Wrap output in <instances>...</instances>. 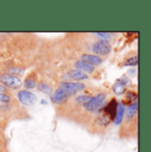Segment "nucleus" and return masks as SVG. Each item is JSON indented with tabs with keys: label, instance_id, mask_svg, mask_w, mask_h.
Masks as SVG:
<instances>
[{
	"label": "nucleus",
	"instance_id": "obj_9",
	"mask_svg": "<svg viewBox=\"0 0 151 152\" xmlns=\"http://www.w3.org/2000/svg\"><path fill=\"white\" fill-rule=\"evenodd\" d=\"M74 67L76 68V70L80 71V72H82V73H88V74H91L94 72V69L95 67L84 61H81V60H79L77 61L75 64H74Z\"/></svg>",
	"mask_w": 151,
	"mask_h": 152
},
{
	"label": "nucleus",
	"instance_id": "obj_7",
	"mask_svg": "<svg viewBox=\"0 0 151 152\" xmlns=\"http://www.w3.org/2000/svg\"><path fill=\"white\" fill-rule=\"evenodd\" d=\"M68 98H69V96H67V94L63 89H61L60 88H58L56 90V92L51 96V101L55 104L66 103Z\"/></svg>",
	"mask_w": 151,
	"mask_h": 152
},
{
	"label": "nucleus",
	"instance_id": "obj_12",
	"mask_svg": "<svg viewBox=\"0 0 151 152\" xmlns=\"http://www.w3.org/2000/svg\"><path fill=\"white\" fill-rule=\"evenodd\" d=\"M137 110H138V103L137 102H134L132 104H130L127 109H126V112H125V117H126V119L129 120V119H132L134 115L137 113Z\"/></svg>",
	"mask_w": 151,
	"mask_h": 152
},
{
	"label": "nucleus",
	"instance_id": "obj_18",
	"mask_svg": "<svg viewBox=\"0 0 151 152\" xmlns=\"http://www.w3.org/2000/svg\"><path fill=\"white\" fill-rule=\"evenodd\" d=\"M125 99H127L128 102H134L137 99V95L135 92L133 91H128L125 96Z\"/></svg>",
	"mask_w": 151,
	"mask_h": 152
},
{
	"label": "nucleus",
	"instance_id": "obj_22",
	"mask_svg": "<svg viewBox=\"0 0 151 152\" xmlns=\"http://www.w3.org/2000/svg\"><path fill=\"white\" fill-rule=\"evenodd\" d=\"M11 101V97L9 96H7L6 94H3L0 93V102L3 103H9Z\"/></svg>",
	"mask_w": 151,
	"mask_h": 152
},
{
	"label": "nucleus",
	"instance_id": "obj_13",
	"mask_svg": "<svg viewBox=\"0 0 151 152\" xmlns=\"http://www.w3.org/2000/svg\"><path fill=\"white\" fill-rule=\"evenodd\" d=\"M112 89H113V92L116 95H123L125 92V87L124 85H122L121 83L117 82V81L114 84Z\"/></svg>",
	"mask_w": 151,
	"mask_h": 152
},
{
	"label": "nucleus",
	"instance_id": "obj_24",
	"mask_svg": "<svg viewBox=\"0 0 151 152\" xmlns=\"http://www.w3.org/2000/svg\"><path fill=\"white\" fill-rule=\"evenodd\" d=\"M0 74H1V72H0Z\"/></svg>",
	"mask_w": 151,
	"mask_h": 152
},
{
	"label": "nucleus",
	"instance_id": "obj_1",
	"mask_svg": "<svg viewBox=\"0 0 151 152\" xmlns=\"http://www.w3.org/2000/svg\"><path fill=\"white\" fill-rule=\"evenodd\" d=\"M59 88L63 89L67 96L70 97L72 96H74L77 92H80L85 89V85L80 82H70V81H64L60 83Z\"/></svg>",
	"mask_w": 151,
	"mask_h": 152
},
{
	"label": "nucleus",
	"instance_id": "obj_2",
	"mask_svg": "<svg viewBox=\"0 0 151 152\" xmlns=\"http://www.w3.org/2000/svg\"><path fill=\"white\" fill-rule=\"evenodd\" d=\"M105 98L106 96L104 93H100L93 97H90V99L86 104H84V108L88 112H96L101 107Z\"/></svg>",
	"mask_w": 151,
	"mask_h": 152
},
{
	"label": "nucleus",
	"instance_id": "obj_8",
	"mask_svg": "<svg viewBox=\"0 0 151 152\" xmlns=\"http://www.w3.org/2000/svg\"><path fill=\"white\" fill-rule=\"evenodd\" d=\"M117 103L115 98H112V101L104 108L105 116L108 118H110V119H114L116 116V113H117Z\"/></svg>",
	"mask_w": 151,
	"mask_h": 152
},
{
	"label": "nucleus",
	"instance_id": "obj_20",
	"mask_svg": "<svg viewBox=\"0 0 151 152\" xmlns=\"http://www.w3.org/2000/svg\"><path fill=\"white\" fill-rule=\"evenodd\" d=\"M90 99L89 96H80L76 98V102L77 103H80V104H86L88 100Z\"/></svg>",
	"mask_w": 151,
	"mask_h": 152
},
{
	"label": "nucleus",
	"instance_id": "obj_11",
	"mask_svg": "<svg viewBox=\"0 0 151 152\" xmlns=\"http://www.w3.org/2000/svg\"><path fill=\"white\" fill-rule=\"evenodd\" d=\"M125 114V106L122 103L117 104V113H116V116L114 118V123L118 126L121 124L122 120H123V117Z\"/></svg>",
	"mask_w": 151,
	"mask_h": 152
},
{
	"label": "nucleus",
	"instance_id": "obj_10",
	"mask_svg": "<svg viewBox=\"0 0 151 152\" xmlns=\"http://www.w3.org/2000/svg\"><path fill=\"white\" fill-rule=\"evenodd\" d=\"M66 77H68L71 80H88V76L87 74L80 72L78 70H72L70 71L67 75Z\"/></svg>",
	"mask_w": 151,
	"mask_h": 152
},
{
	"label": "nucleus",
	"instance_id": "obj_23",
	"mask_svg": "<svg viewBox=\"0 0 151 152\" xmlns=\"http://www.w3.org/2000/svg\"><path fill=\"white\" fill-rule=\"evenodd\" d=\"M7 92V88L4 87V86H3V85H0V93H3V94H4V93H6Z\"/></svg>",
	"mask_w": 151,
	"mask_h": 152
},
{
	"label": "nucleus",
	"instance_id": "obj_5",
	"mask_svg": "<svg viewBox=\"0 0 151 152\" xmlns=\"http://www.w3.org/2000/svg\"><path fill=\"white\" fill-rule=\"evenodd\" d=\"M111 50H112V47H111L110 43L104 40L98 41L96 43L94 44V46L92 48L93 52L96 53V56L98 55V57L99 56H105V55L109 54L111 52Z\"/></svg>",
	"mask_w": 151,
	"mask_h": 152
},
{
	"label": "nucleus",
	"instance_id": "obj_6",
	"mask_svg": "<svg viewBox=\"0 0 151 152\" xmlns=\"http://www.w3.org/2000/svg\"><path fill=\"white\" fill-rule=\"evenodd\" d=\"M80 60L84 61L91 66H99L103 63L102 58L96 56V55H92V54H83L80 57Z\"/></svg>",
	"mask_w": 151,
	"mask_h": 152
},
{
	"label": "nucleus",
	"instance_id": "obj_14",
	"mask_svg": "<svg viewBox=\"0 0 151 152\" xmlns=\"http://www.w3.org/2000/svg\"><path fill=\"white\" fill-rule=\"evenodd\" d=\"M38 89L46 94L52 93V88H50V86H49L47 83H44V82H41L38 84Z\"/></svg>",
	"mask_w": 151,
	"mask_h": 152
},
{
	"label": "nucleus",
	"instance_id": "obj_3",
	"mask_svg": "<svg viewBox=\"0 0 151 152\" xmlns=\"http://www.w3.org/2000/svg\"><path fill=\"white\" fill-rule=\"evenodd\" d=\"M0 81L4 85V87H8L10 88H19L22 85V81L17 76L12 75L10 74H5L0 77Z\"/></svg>",
	"mask_w": 151,
	"mask_h": 152
},
{
	"label": "nucleus",
	"instance_id": "obj_19",
	"mask_svg": "<svg viewBox=\"0 0 151 152\" xmlns=\"http://www.w3.org/2000/svg\"><path fill=\"white\" fill-rule=\"evenodd\" d=\"M117 82L121 83V84H122V85H124L125 87H126L127 85L131 84V80H130V79H129V78H127L125 75H123L122 78L117 79Z\"/></svg>",
	"mask_w": 151,
	"mask_h": 152
},
{
	"label": "nucleus",
	"instance_id": "obj_4",
	"mask_svg": "<svg viewBox=\"0 0 151 152\" xmlns=\"http://www.w3.org/2000/svg\"><path fill=\"white\" fill-rule=\"evenodd\" d=\"M18 98L20 102L25 106H32L37 101L36 96L28 90H20L18 93Z\"/></svg>",
	"mask_w": 151,
	"mask_h": 152
},
{
	"label": "nucleus",
	"instance_id": "obj_21",
	"mask_svg": "<svg viewBox=\"0 0 151 152\" xmlns=\"http://www.w3.org/2000/svg\"><path fill=\"white\" fill-rule=\"evenodd\" d=\"M96 36H98L100 38H102V40H104V41H106L107 39H109V38L111 37V34H109V33H105V32H96V33H95Z\"/></svg>",
	"mask_w": 151,
	"mask_h": 152
},
{
	"label": "nucleus",
	"instance_id": "obj_15",
	"mask_svg": "<svg viewBox=\"0 0 151 152\" xmlns=\"http://www.w3.org/2000/svg\"><path fill=\"white\" fill-rule=\"evenodd\" d=\"M138 56H134V57H132L128 59H126V61L125 62L124 66H137L138 65Z\"/></svg>",
	"mask_w": 151,
	"mask_h": 152
},
{
	"label": "nucleus",
	"instance_id": "obj_16",
	"mask_svg": "<svg viewBox=\"0 0 151 152\" xmlns=\"http://www.w3.org/2000/svg\"><path fill=\"white\" fill-rule=\"evenodd\" d=\"M9 73L10 75H21L24 72V70L22 68H20V67H12V68H10L9 70Z\"/></svg>",
	"mask_w": 151,
	"mask_h": 152
},
{
	"label": "nucleus",
	"instance_id": "obj_17",
	"mask_svg": "<svg viewBox=\"0 0 151 152\" xmlns=\"http://www.w3.org/2000/svg\"><path fill=\"white\" fill-rule=\"evenodd\" d=\"M24 84H25V87L28 88H34L36 87V81H35L33 79H30V78H28V79L25 80Z\"/></svg>",
	"mask_w": 151,
	"mask_h": 152
}]
</instances>
